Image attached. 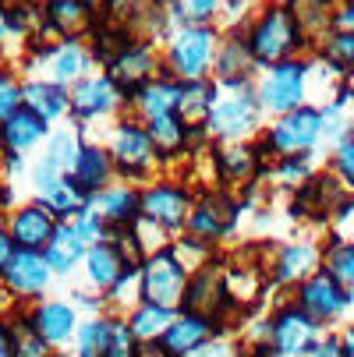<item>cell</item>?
<instances>
[{
  "label": "cell",
  "mask_w": 354,
  "mask_h": 357,
  "mask_svg": "<svg viewBox=\"0 0 354 357\" xmlns=\"http://www.w3.org/2000/svg\"><path fill=\"white\" fill-rule=\"evenodd\" d=\"M347 78H354V64H351V75H347Z\"/></svg>",
  "instance_id": "obj_50"
},
{
  "label": "cell",
  "mask_w": 354,
  "mask_h": 357,
  "mask_svg": "<svg viewBox=\"0 0 354 357\" xmlns=\"http://www.w3.org/2000/svg\"><path fill=\"white\" fill-rule=\"evenodd\" d=\"M323 266L319 244H283L273 259V280L276 283H301Z\"/></svg>",
  "instance_id": "obj_29"
},
{
  "label": "cell",
  "mask_w": 354,
  "mask_h": 357,
  "mask_svg": "<svg viewBox=\"0 0 354 357\" xmlns=\"http://www.w3.org/2000/svg\"><path fill=\"white\" fill-rule=\"evenodd\" d=\"M107 329H110V319L85 322L82 333H78V357H103V350H107Z\"/></svg>",
  "instance_id": "obj_40"
},
{
  "label": "cell",
  "mask_w": 354,
  "mask_h": 357,
  "mask_svg": "<svg viewBox=\"0 0 354 357\" xmlns=\"http://www.w3.org/2000/svg\"><path fill=\"white\" fill-rule=\"evenodd\" d=\"M29 322H32V329L50 347H57V343L71 340V333L78 326V315H75L71 304H64V301H46V304H36V308H32Z\"/></svg>",
  "instance_id": "obj_30"
},
{
  "label": "cell",
  "mask_w": 354,
  "mask_h": 357,
  "mask_svg": "<svg viewBox=\"0 0 354 357\" xmlns=\"http://www.w3.org/2000/svg\"><path fill=\"white\" fill-rule=\"evenodd\" d=\"M340 347H344V357H354V326L340 336Z\"/></svg>",
  "instance_id": "obj_48"
},
{
  "label": "cell",
  "mask_w": 354,
  "mask_h": 357,
  "mask_svg": "<svg viewBox=\"0 0 354 357\" xmlns=\"http://www.w3.org/2000/svg\"><path fill=\"white\" fill-rule=\"evenodd\" d=\"M312 156L316 152H301V156H283V160H273V177L287 188H301V184H309L316 174H312Z\"/></svg>",
  "instance_id": "obj_36"
},
{
  "label": "cell",
  "mask_w": 354,
  "mask_h": 357,
  "mask_svg": "<svg viewBox=\"0 0 354 357\" xmlns=\"http://www.w3.org/2000/svg\"><path fill=\"white\" fill-rule=\"evenodd\" d=\"M276 4H290V0H276Z\"/></svg>",
  "instance_id": "obj_51"
},
{
  "label": "cell",
  "mask_w": 354,
  "mask_h": 357,
  "mask_svg": "<svg viewBox=\"0 0 354 357\" xmlns=\"http://www.w3.org/2000/svg\"><path fill=\"white\" fill-rule=\"evenodd\" d=\"M237 216H241V202L234 198V191L209 188V191L195 195V206H191V216H188L184 230H188V237L213 248L216 241H223L237 227Z\"/></svg>",
  "instance_id": "obj_8"
},
{
  "label": "cell",
  "mask_w": 354,
  "mask_h": 357,
  "mask_svg": "<svg viewBox=\"0 0 354 357\" xmlns=\"http://www.w3.org/2000/svg\"><path fill=\"white\" fill-rule=\"evenodd\" d=\"M46 82H54V85H78L89 68H92V50L82 43V39H61L57 46H46Z\"/></svg>",
  "instance_id": "obj_16"
},
{
  "label": "cell",
  "mask_w": 354,
  "mask_h": 357,
  "mask_svg": "<svg viewBox=\"0 0 354 357\" xmlns=\"http://www.w3.org/2000/svg\"><path fill=\"white\" fill-rule=\"evenodd\" d=\"M174 315H177V312L142 301L138 308L128 315V326H131V333H135V340H138V343H149V340H160V336H163V329L170 326V319H174Z\"/></svg>",
  "instance_id": "obj_34"
},
{
  "label": "cell",
  "mask_w": 354,
  "mask_h": 357,
  "mask_svg": "<svg viewBox=\"0 0 354 357\" xmlns=\"http://www.w3.org/2000/svg\"><path fill=\"white\" fill-rule=\"evenodd\" d=\"M114 177H117V170H114V160H110V149L82 138V149H78L75 167H71V184H75L85 198H92L96 191L110 188Z\"/></svg>",
  "instance_id": "obj_18"
},
{
  "label": "cell",
  "mask_w": 354,
  "mask_h": 357,
  "mask_svg": "<svg viewBox=\"0 0 354 357\" xmlns=\"http://www.w3.org/2000/svg\"><path fill=\"white\" fill-rule=\"evenodd\" d=\"M251 357H287L283 350H276L273 343H259L256 350H251Z\"/></svg>",
  "instance_id": "obj_47"
},
{
  "label": "cell",
  "mask_w": 354,
  "mask_h": 357,
  "mask_svg": "<svg viewBox=\"0 0 354 357\" xmlns=\"http://www.w3.org/2000/svg\"><path fill=\"white\" fill-rule=\"evenodd\" d=\"M309 71H312V64H305L301 57L273 64L263 75L259 89H256V99H259L263 114L280 117V114H290L297 107H305V99H309Z\"/></svg>",
  "instance_id": "obj_6"
},
{
  "label": "cell",
  "mask_w": 354,
  "mask_h": 357,
  "mask_svg": "<svg viewBox=\"0 0 354 357\" xmlns=\"http://www.w3.org/2000/svg\"><path fill=\"white\" fill-rule=\"evenodd\" d=\"M50 135V124L36 114V110H29L25 103L0 124V152H4L8 160H22L29 149H36L43 138Z\"/></svg>",
  "instance_id": "obj_25"
},
{
  "label": "cell",
  "mask_w": 354,
  "mask_h": 357,
  "mask_svg": "<svg viewBox=\"0 0 354 357\" xmlns=\"http://www.w3.org/2000/svg\"><path fill=\"white\" fill-rule=\"evenodd\" d=\"M209 163H213V177L220 181V188H244L251 181H259L266 174V156L259 142H216V149H209Z\"/></svg>",
  "instance_id": "obj_10"
},
{
  "label": "cell",
  "mask_w": 354,
  "mask_h": 357,
  "mask_svg": "<svg viewBox=\"0 0 354 357\" xmlns=\"http://www.w3.org/2000/svg\"><path fill=\"white\" fill-rule=\"evenodd\" d=\"M50 276H54V269H50L46 255L43 251H29V248H18L15 259L8 262L4 276H0V283H4L15 297H39L50 283Z\"/></svg>",
  "instance_id": "obj_17"
},
{
  "label": "cell",
  "mask_w": 354,
  "mask_h": 357,
  "mask_svg": "<svg viewBox=\"0 0 354 357\" xmlns=\"http://www.w3.org/2000/svg\"><path fill=\"white\" fill-rule=\"evenodd\" d=\"M177 96H181V82H174L160 71L153 82H145L138 92L128 96V110L135 121L145 124V121L163 117V114H177Z\"/></svg>",
  "instance_id": "obj_27"
},
{
  "label": "cell",
  "mask_w": 354,
  "mask_h": 357,
  "mask_svg": "<svg viewBox=\"0 0 354 357\" xmlns=\"http://www.w3.org/2000/svg\"><path fill=\"white\" fill-rule=\"evenodd\" d=\"M297 308H305L319 326L323 322H330V319H337V315H344L347 312V304H351V290L344 287V283H337L323 266L312 273V276H305L297 283Z\"/></svg>",
  "instance_id": "obj_13"
},
{
  "label": "cell",
  "mask_w": 354,
  "mask_h": 357,
  "mask_svg": "<svg viewBox=\"0 0 354 357\" xmlns=\"http://www.w3.org/2000/svg\"><path fill=\"white\" fill-rule=\"evenodd\" d=\"M85 206L107 223V230H124L138 220V184H110L103 191H96Z\"/></svg>",
  "instance_id": "obj_24"
},
{
  "label": "cell",
  "mask_w": 354,
  "mask_h": 357,
  "mask_svg": "<svg viewBox=\"0 0 354 357\" xmlns=\"http://www.w3.org/2000/svg\"><path fill=\"white\" fill-rule=\"evenodd\" d=\"M259 149L266 160H283V156H301V152H316L323 142V110L305 103L290 114H280L259 138Z\"/></svg>",
  "instance_id": "obj_3"
},
{
  "label": "cell",
  "mask_w": 354,
  "mask_h": 357,
  "mask_svg": "<svg viewBox=\"0 0 354 357\" xmlns=\"http://www.w3.org/2000/svg\"><path fill=\"white\" fill-rule=\"evenodd\" d=\"M290 18L305 50H319L330 32L337 29V4L333 0H290Z\"/></svg>",
  "instance_id": "obj_21"
},
{
  "label": "cell",
  "mask_w": 354,
  "mask_h": 357,
  "mask_svg": "<svg viewBox=\"0 0 354 357\" xmlns=\"http://www.w3.org/2000/svg\"><path fill=\"white\" fill-rule=\"evenodd\" d=\"M227 283H223V269L209 259L206 266H198L191 276H188V290H184V304L181 312H195V315H206V319H216L227 304Z\"/></svg>",
  "instance_id": "obj_15"
},
{
  "label": "cell",
  "mask_w": 354,
  "mask_h": 357,
  "mask_svg": "<svg viewBox=\"0 0 354 357\" xmlns=\"http://www.w3.org/2000/svg\"><path fill=\"white\" fill-rule=\"evenodd\" d=\"M0 357H15V347H11V329L0 322Z\"/></svg>",
  "instance_id": "obj_46"
},
{
  "label": "cell",
  "mask_w": 354,
  "mask_h": 357,
  "mask_svg": "<svg viewBox=\"0 0 354 357\" xmlns=\"http://www.w3.org/2000/svg\"><path fill=\"white\" fill-rule=\"evenodd\" d=\"M85 251H89V244L78 237V230H75L68 220L57 223L50 244L43 248V255H46V262H50V269H54V273H71V269L85 259Z\"/></svg>",
  "instance_id": "obj_33"
},
{
  "label": "cell",
  "mask_w": 354,
  "mask_h": 357,
  "mask_svg": "<svg viewBox=\"0 0 354 357\" xmlns=\"http://www.w3.org/2000/svg\"><path fill=\"white\" fill-rule=\"evenodd\" d=\"M241 39L248 43V50H251V57H256L259 68H273V64L290 61V57H297L301 50H305V46H301L297 29H294L290 8L287 4H276V0L248 22V29L241 32Z\"/></svg>",
  "instance_id": "obj_1"
},
{
  "label": "cell",
  "mask_w": 354,
  "mask_h": 357,
  "mask_svg": "<svg viewBox=\"0 0 354 357\" xmlns=\"http://www.w3.org/2000/svg\"><path fill=\"white\" fill-rule=\"evenodd\" d=\"M92 4H99V0H92Z\"/></svg>",
  "instance_id": "obj_53"
},
{
  "label": "cell",
  "mask_w": 354,
  "mask_h": 357,
  "mask_svg": "<svg viewBox=\"0 0 354 357\" xmlns=\"http://www.w3.org/2000/svg\"><path fill=\"white\" fill-rule=\"evenodd\" d=\"M330 174L354 195V128L340 138V142H333V152H330Z\"/></svg>",
  "instance_id": "obj_37"
},
{
  "label": "cell",
  "mask_w": 354,
  "mask_h": 357,
  "mask_svg": "<svg viewBox=\"0 0 354 357\" xmlns=\"http://www.w3.org/2000/svg\"><path fill=\"white\" fill-rule=\"evenodd\" d=\"M223 4H234V0H223Z\"/></svg>",
  "instance_id": "obj_52"
},
{
  "label": "cell",
  "mask_w": 354,
  "mask_h": 357,
  "mask_svg": "<svg viewBox=\"0 0 354 357\" xmlns=\"http://www.w3.org/2000/svg\"><path fill=\"white\" fill-rule=\"evenodd\" d=\"M15 251H18V244H15V237H11V230H8V227H0V276H4V269H8V262L15 259Z\"/></svg>",
  "instance_id": "obj_42"
},
{
  "label": "cell",
  "mask_w": 354,
  "mask_h": 357,
  "mask_svg": "<svg viewBox=\"0 0 354 357\" xmlns=\"http://www.w3.org/2000/svg\"><path fill=\"white\" fill-rule=\"evenodd\" d=\"M216 82L198 78V82H181V96H177V117L188 128H206L209 110L216 103Z\"/></svg>",
  "instance_id": "obj_32"
},
{
  "label": "cell",
  "mask_w": 354,
  "mask_h": 357,
  "mask_svg": "<svg viewBox=\"0 0 354 357\" xmlns=\"http://www.w3.org/2000/svg\"><path fill=\"white\" fill-rule=\"evenodd\" d=\"M188 269L184 262L174 255V248H160L153 255L142 259V301L160 304V308L181 312L184 304V290H188Z\"/></svg>",
  "instance_id": "obj_7"
},
{
  "label": "cell",
  "mask_w": 354,
  "mask_h": 357,
  "mask_svg": "<svg viewBox=\"0 0 354 357\" xmlns=\"http://www.w3.org/2000/svg\"><path fill=\"white\" fill-rule=\"evenodd\" d=\"M110 160H114V170L121 181L128 184H138V181H149L160 167V156H156V145L149 138L145 124L135 121V117H121L114 124V135H110Z\"/></svg>",
  "instance_id": "obj_5"
},
{
  "label": "cell",
  "mask_w": 354,
  "mask_h": 357,
  "mask_svg": "<svg viewBox=\"0 0 354 357\" xmlns=\"http://www.w3.org/2000/svg\"><path fill=\"white\" fill-rule=\"evenodd\" d=\"M138 354V340L128 326V319H110V329H107V350L103 357H135Z\"/></svg>",
  "instance_id": "obj_39"
},
{
  "label": "cell",
  "mask_w": 354,
  "mask_h": 357,
  "mask_svg": "<svg viewBox=\"0 0 354 357\" xmlns=\"http://www.w3.org/2000/svg\"><path fill=\"white\" fill-rule=\"evenodd\" d=\"M191 206H195L191 188H184L177 181H156V184L138 188V216L167 234H177L188 227Z\"/></svg>",
  "instance_id": "obj_9"
},
{
  "label": "cell",
  "mask_w": 354,
  "mask_h": 357,
  "mask_svg": "<svg viewBox=\"0 0 354 357\" xmlns=\"http://www.w3.org/2000/svg\"><path fill=\"white\" fill-rule=\"evenodd\" d=\"M256 57L241 36H230L216 46V61H213V82L223 89H248L256 78Z\"/></svg>",
  "instance_id": "obj_23"
},
{
  "label": "cell",
  "mask_w": 354,
  "mask_h": 357,
  "mask_svg": "<svg viewBox=\"0 0 354 357\" xmlns=\"http://www.w3.org/2000/svg\"><path fill=\"white\" fill-rule=\"evenodd\" d=\"M22 96H25V107L36 110L46 124H54L61 121L68 110H71V92L64 85H54V82H46V78H32L22 85Z\"/></svg>",
  "instance_id": "obj_31"
},
{
  "label": "cell",
  "mask_w": 354,
  "mask_h": 357,
  "mask_svg": "<svg viewBox=\"0 0 354 357\" xmlns=\"http://www.w3.org/2000/svg\"><path fill=\"white\" fill-rule=\"evenodd\" d=\"M85 273H89L92 287H99V290L110 294V290L117 287V280L128 273V262H124L121 248L107 237V241L89 244V251H85Z\"/></svg>",
  "instance_id": "obj_28"
},
{
  "label": "cell",
  "mask_w": 354,
  "mask_h": 357,
  "mask_svg": "<svg viewBox=\"0 0 354 357\" xmlns=\"http://www.w3.org/2000/svg\"><path fill=\"white\" fill-rule=\"evenodd\" d=\"M11 329V347H15V357H50V343L32 329L29 319H22L18 326H8Z\"/></svg>",
  "instance_id": "obj_38"
},
{
  "label": "cell",
  "mask_w": 354,
  "mask_h": 357,
  "mask_svg": "<svg viewBox=\"0 0 354 357\" xmlns=\"http://www.w3.org/2000/svg\"><path fill=\"white\" fill-rule=\"evenodd\" d=\"M312 357H344V347H340L337 336H330V340H323V343L312 350Z\"/></svg>",
  "instance_id": "obj_44"
},
{
  "label": "cell",
  "mask_w": 354,
  "mask_h": 357,
  "mask_svg": "<svg viewBox=\"0 0 354 357\" xmlns=\"http://www.w3.org/2000/svg\"><path fill=\"white\" fill-rule=\"evenodd\" d=\"M82 149V135L78 128H61L54 135H46V152L43 160L36 163L32 170V184H36V198L54 191L57 184H64L71 177V167H75V156Z\"/></svg>",
  "instance_id": "obj_11"
},
{
  "label": "cell",
  "mask_w": 354,
  "mask_h": 357,
  "mask_svg": "<svg viewBox=\"0 0 354 357\" xmlns=\"http://www.w3.org/2000/svg\"><path fill=\"white\" fill-rule=\"evenodd\" d=\"M206 135L213 142H256L263 135V107L251 89H230V96H216L206 121Z\"/></svg>",
  "instance_id": "obj_4"
},
{
  "label": "cell",
  "mask_w": 354,
  "mask_h": 357,
  "mask_svg": "<svg viewBox=\"0 0 354 357\" xmlns=\"http://www.w3.org/2000/svg\"><path fill=\"white\" fill-rule=\"evenodd\" d=\"M323 269L344 283L351 294H354V241H344V237H333L326 248H323Z\"/></svg>",
  "instance_id": "obj_35"
},
{
  "label": "cell",
  "mask_w": 354,
  "mask_h": 357,
  "mask_svg": "<svg viewBox=\"0 0 354 357\" xmlns=\"http://www.w3.org/2000/svg\"><path fill=\"white\" fill-rule=\"evenodd\" d=\"M213 340V319L206 315H195V312H177L170 319V326L163 329L160 343L170 357H188V354H198Z\"/></svg>",
  "instance_id": "obj_26"
},
{
  "label": "cell",
  "mask_w": 354,
  "mask_h": 357,
  "mask_svg": "<svg viewBox=\"0 0 354 357\" xmlns=\"http://www.w3.org/2000/svg\"><path fill=\"white\" fill-rule=\"evenodd\" d=\"M107 75L117 82V89H121L124 96H131V92H138L145 82H153V78L160 75V61H156V54H153V46L135 39L114 64H107Z\"/></svg>",
  "instance_id": "obj_22"
},
{
  "label": "cell",
  "mask_w": 354,
  "mask_h": 357,
  "mask_svg": "<svg viewBox=\"0 0 354 357\" xmlns=\"http://www.w3.org/2000/svg\"><path fill=\"white\" fill-rule=\"evenodd\" d=\"M337 29L340 32H354V0H344L337 8Z\"/></svg>",
  "instance_id": "obj_43"
},
{
  "label": "cell",
  "mask_w": 354,
  "mask_h": 357,
  "mask_svg": "<svg viewBox=\"0 0 354 357\" xmlns=\"http://www.w3.org/2000/svg\"><path fill=\"white\" fill-rule=\"evenodd\" d=\"M270 343L276 350H283L287 357H301V354H312L319 347V322L297 308V304H287L270 319Z\"/></svg>",
  "instance_id": "obj_14"
},
{
  "label": "cell",
  "mask_w": 354,
  "mask_h": 357,
  "mask_svg": "<svg viewBox=\"0 0 354 357\" xmlns=\"http://www.w3.org/2000/svg\"><path fill=\"white\" fill-rule=\"evenodd\" d=\"M71 92V117L78 124L96 121V117H110L121 107H128V96L117 89V82L110 75H85L78 85L68 89Z\"/></svg>",
  "instance_id": "obj_12"
},
{
  "label": "cell",
  "mask_w": 354,
  "mask_h": 357,
  "mask_svg": "<svg viewBox=\"0 0 354 357\" xmlns=\"http://www.w3.org/2000/svg\"><path fill=\"white\" fill-rule=\"evenodd\" d=\"M135 357H170V354L163 350L160 340H149V343H138V354Z\"/></svg>",
  "instance_id": "obj_45"
},
{
  "label": "cell",
  "mask_w": 354,
  "mask_h": 357,
  "mask_svg": "<svg viewBox=\"0 0 354 357\" xmlns=\"http://www.w3.org/2000/svg\"><path fill=\"white\" fill-rule=\"evenodd\" d=\"M43 22L61 39H82L96 32L99 15L92 0H43Z\"/></svg>",
  "instance_id": "obj_20"
},
{
  "label": "cell",
  "mask_w": 354,
  "mask_h": 357,
  "mask_svg": "<svg viewBox=\"0 0 354 357\" xmlns=\"http://www.w3.org/2000/svg\"><path fill=\"white\" fill-rule=\"evenodd\" d=\"M25 103V96H22V82L11 78V75H0V124H4L18 107Z\"/></svg>",
  "instance_id": "obj_41"
},
{
  "label": "cell",
  "mask_w": 354,
  "mask_h": 357,
  "mask_svg": "<svg viewBox=\"0 0 354 357\" xmlns=\"http://www.w3.org/2000/svg\"><path fill=\"white\" fill-rule=\"evenodd\" d=\"M216 29L213 25H181L170 36L167 46V61H163V75L174 82H198L213 75V61H216Z\"/></svg>",
  "instance_id": "obj_2"
},
{
  "label": "cell",
  "mask_w": 354,
  "mask_h": 357,
  "mask_svg": "<svg viewBox=\"0 0 354 357\" xmlns=\"http://www.w3.org/2000/svg\"><path fill=\"white\" fill-rule=\"evenodd\" d=\"M15 4H18V0H15Z\"/></svg>",
  "instance_id": "obj_54"
},
{
  "label": "cell",
  "mask_w": 354,
  "mask_h": 357,
  "mask_svg": "<svg viewBox=\"0 0 354 357\" xmlns=\"http://www.w3.org/2000/svg\"><path fill=\"white\" fill-rule=\"evenodd\" d=\"M57 216L50 213V206H43V202H25V206H18L8 220V230L15 237L18 248H29V251H43L50 244V237H54L57 230Z\"/></svg>",
  "instance_id": "obj_19"
},
{
  "label": "cell",
  "mask_w": 354,
  "mask_h": 357,
  "mask_svg": "<svg viewBox=\"0 0 354 357\" xmlns=\"http://www.w3.org/2000/svg\"><path fill=\"white\" fill-rule=\"evenodd\" d=\"M8 32H11V22H8V11H4V8H0V43H4V39H8Z\"/></svg>",
  "instance_id": "obj_49"
}]
</instances>
